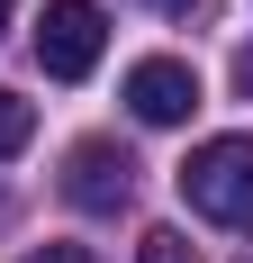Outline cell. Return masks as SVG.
<instances>
[{"mask_svg": "<svg viewBox=\"0 0 253 263\" xmlns=\"http://www.w3.org/2000/svg\"><path fill=\"white\" fill-rule=\"evenodd\" d=\"M181 200L217 227H253V136H208L181 163Z\"/></svg>", "mask_w": 253, "mask_h": 263, "instance_id": "1", "label": "cell"}, {"mask_svg": "<svg viewBox=\"0 0 253 263\" xmlns=\"http://www.w3.org/2000/svg\"><path fill=\"white\" fill-rule=\"evenodd\" d=\"M100 46H109L100 0H46V27H36V64H46L54 82H81L91 64H100Z\"/></svg>", "mask_w": 253, "mask_h": 263, "instance_id": "2", "label": "cell"}, {"mask_svg": "<svg viewBox=\"0 0 253 263\" xmlns=\"http://www.w3.org/2000/svg\"><path fill=\"white\" fill-rule=\"evenodd\" d=\"M64 200L91 218H118L126 200H136V155L126 145H109V136H91V145H73V163H64Z\"/></svg>", "mask_w": 253, "mask_h": 263, "instance_id": "3", "label": "cell"}, {"mask_svg": "<svg viewBox=\"0 0 253 263\" xmlns=\"http://www.w3.org/2000/svg\"><path fill=\"white\" fill-rule=\"evenodd\" d=\"M126 109H136L145 127H181V118L199 109V73L172 64V54H145V64L126 73Z\"/></svg>", "mask_w": 253, "mask_h": 263, "instance_id": "4", "label": "cell"}, {"mask_svg": "<svg viewBox=\"0 0 253 263\" xmlns=\"http://www.w3.org/2000/svg\"><path fill=\"white\" fill-rule=\"evenodd\" d=\"M136 263H199V254H190L181 227H145V236H136Z\"/></svg>", "mask_w": 253, "mask_h": 263, "instance_id": "5", "label": "cell"}, {"mask_svg": "<svg viewBox=\"0 0 253 263\" xmlns=\"http://www.w3.org/2000/svg\"><path fill=\"white\" fill-rule=\"evenodd\" d=\"M27 136H36V109H27L18 91H0V155H18Z\"/></svg>", "mask_w": 253, "mask_h": 263, "instance_id": "6", "label": "cell"}, {"mask_svg": "<svg viewBox=\"0 0 253 263\" xmlns=\"http://www.w3.org/2000/svg\"><path fill=\"white\" fill-rule=\"evenodd\" d=\"M27 263H100V254H91V245H36Z\"/></svg>", "mask_w": 253, "mask_h": 263, "instance_id": "7", "label": "cell"}, {"mask_svg": "<svg viewBox=\"0 0 253 263\" xmlns=\"http://www.w3.org/2000/svg\"><path fill=\"white\" fill-rule=\"evenodd\" d=\"M235 91H244V100H253V46L235 54Z\"/></svg>", "mask_w": 253, "mask_h": 263, "instance_id": "8", "label": "cell"}, {"mask_svg": "<svg viewBox=\"0 0 253 263\" xmlns=\"http://www.w3.org/2000/svg\"><path fill=\"white\" fill-rule=\"evenodd\" d=\"M9 9H18V0H0V36H9Z\"/></svg>", "mask_w": 253, "mask_h": 263, "instance_id": "9", "label": "cell"}, {"mask_svg": "<svg viewBox=\"0 0 253 263\" xmlns=\"http://www.w3.org/2000/svg\"><path fill=\"white\" fill-rule=\"evenodd\" d=\"M154 9H199V0H154Z\"/></svg>", "mask_w": 253, "mask_h": 263, "instance_id": "10", "label": "cell"}, {"mask_svg": "<svg viewBox=\"0 0 253 263\" xmlns=\"http://www.w3.org/2000/svg\"><path fill=\"white\" fill-rule=\"evenodd\" d=\"M0 218H9V200H0Z\"/></svg>", "mask_w": 253, "mask_h": 263, "instance_id": "11", "label": "cell"}]
</instances>
